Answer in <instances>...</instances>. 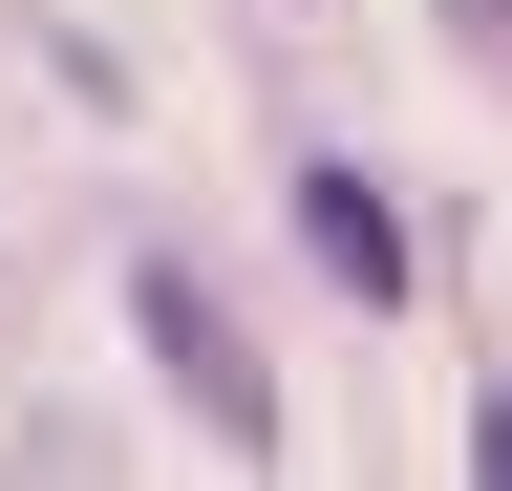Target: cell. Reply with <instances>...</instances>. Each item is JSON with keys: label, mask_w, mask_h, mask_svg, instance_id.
<instances>
[{"label": "cell", "mask_w": 512, "mask_h": 491, "mask_svg": "<svg viewBox=\"0 0 512 491\" xmlns=\"http://www.w3.org/2000/svg\"><path fill=\"white\" fill-rule=\"evenodd\" d=\"M128 342H150L171 363V385H192V427H214V449L256 470V449H278V385H256V342L214 321V278H192V257H128Z\"/></svg>", "instance_id": "6da1fadb"}, {"label": "cell", "mask_w": 512, "mask_h": 491, "mask_svg": "<svg viewBox=\"0 0 512 491\" xmlns=\"http://www.w3.org/2000/svg\"><path fill=\"white\" fill-rule=\"evenodd\" d=\"M299 235H320V278H342V299H363V321H384V299H406V278H427V257H406V214H384V193H363V171H299Z\"/></svg>", "instance_id": "7a4b0ae2"}]
</instances>
